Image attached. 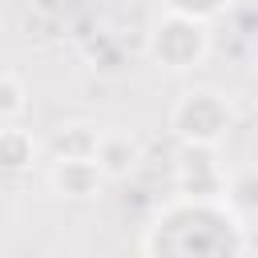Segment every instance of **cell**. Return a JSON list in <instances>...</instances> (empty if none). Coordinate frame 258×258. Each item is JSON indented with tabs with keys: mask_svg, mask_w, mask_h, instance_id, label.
I'll use <instances>...</instances> for the list:
<instances>
[{
	"mask_svg": "<svg viewBox=\"0 0 258 258\" xmlns=\"http://www.w3.org/2000/svg\"><path fill=\"white\" fill-rule=\"evenodd\" d=\"M28 113V85L20 81L16 69L0 73V125H20V117Z\"/></svg>",
	"mask_w": 258,
	"mask_h": 258,
	"instance_id": "ba28073f",
	"label": "cell"
},
{
	"mask_svg": "<svg viewBox=\"0 0 258 258\" xmlns=\"http://www.w3.org/2000/svg\"><path fill=\"white\" fill-rule=\"evenodd\" d=\"M169 129L185 145H218L234 129V105L218 89H189L169 109Z\"/></svg>",
	"mask_w": 258,
	"mask_h": 258,
	"instance_id": "6da1fadb",
	"label": "cell"
},
{
	"mask_svg": "<svg viewBox=\"0 0 258 258\" xmlns=\"http://www.w3.org/2000/svg\"><path fill=\"white\" fill-rule=\"evenodd\" d=\"M97 145H101V129L97 125H85V121L60 125L56 137L48 141L52 157H97Z\"/></svg>",
	"mask_w": 258,
	"mask_h": 258,
	"instance_id": "52a82bcc",
	"label": "cell"
},
{
	"mask_svg": "<svg viewBox=\"0 0 258 258\" xmlns=\"http://www.w3.org/2000/svg\"><path fill=\"white\" fill-rule=\"evenodd\" d=\"M250 60H254V69H258V36H254V44H250Z\"/></svg>",
	"mask_w": 258,
	"mask_h": 258,
	"instance_id": "8fae6325",
	"label": "cell"
},
{
	"mask_svg": "<svg viewBox=\"0 0 258 258\" xmlns=\"http://www.w3.org/2000/svg\"><path fill=\"white\" fill-rule=\"evenodd\" d=\"M230 4H234V0H165V8H169V12L194 16V20H206V24H210V16L226 12Z\"/></svg>",
	"mask_w": 258,
	"mask_h": 258,
	"instance_id": "30bf717a",
	"label": "cell"
},
{
	"mask_svg": "<svg viewBox=\"0 0 258 258\" xmlns=\"http://www.w3.org/2000/svg\"><path fill=\"white\" fill-rule=\"evenodd\" d=\"M105 181L109 177L101 173L97 157H52V165H48V185L60 198H77V202L97 198Z\"/></svg>",
	"mask_w": 258,
	"mask_h": 258,
	"instance_id": "277c9868",
	"label": "cell"
},
{
	"mask_svg": "<svg viewBox=\"0 0 258 258\" xmlns=\"http://www.w3.org/2000/svg\"><path fill=\"white\" fill-rule=\"evenodd\" d=\"M36 161V137L24 125H4L0 129V165L4 173H28Z\"/></svg>",
	"mask_w": 258,
	"mask_h": 258,
	"instance_id": "8992f818",
	"label": "cell"
},
{
	"mask_svg": "<svg viewBox=\"0 0 258 258\" xmlns=\"http://www.w3.org/2000/svg\"><path fill=\"white\" fill-rule=\"evenodd\" d=\"M149 56L169 73L198 69L210 56V24L194 20V16H181V12H165L149 28Z\"/></svg>",
	"mask_w": 258,
	"mask_h": 258,
	"instance_id": "7a4b0ae2",
	"label": "cell"
},
{
	"mask_svg": "<svg viewBox=\"0 0 258 258\" xmlns=\"http://www.w3.org/2000/svg\"><path fill=\"white\" fill-rule=\"evenodd\" d=\"M226 177H222V165L214 161V149L210 145H181V161H177V189L185 198H218L226 194Z\"/></svg>",
	"mask_w": 258,
	"mask_h": 258,
	"instance_id": "3957f363",
	"label": "cell"
},
{
	"mask_svg": "<svg viewBox=\"0 0 258 258\" xmlns=\"http://www.w3.org/2000/svg\"><path fill=\"white\" fill-rule=\"evenodd\" d=\"M141 157H145V145H141V137L133 133V129H101V145H97V165H101V173L109 177V181H121V177H129L137 165H141Z\"/></svg>",
	"mask_w": 258,
	"mask_h": 258,
	"instance_id": "5b68a950",
	"label": "cell"
},
{
	"mask_svg": "<svg viewBox=\"0 0 258 258\" xmlns=\"http://www.w3.org/2000/svg\"><path fill=\"white\" fill-rule=\"evenodd\" d=\"M226 206L234 218H258V169H242L226 185Z\"/></svg>",
	"mask_w": 258,
	"mask_h": 258,
	"instance_id": "9c48e42d",
	"label": "cell"
}]
</instances>
